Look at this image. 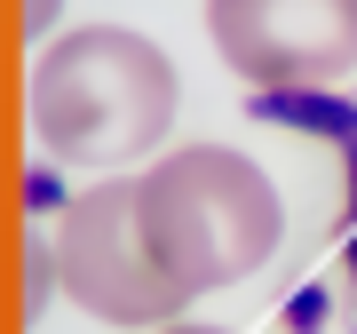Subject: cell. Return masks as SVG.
Returning a JSON list of instances; mask_svg holds the SVG:
<instances>
[{
  "instance_id": "cell-1",
  "label": "cell",
  "mask_w": 357,
  "mask_h": 334,
  "mask_svg": "<svg viewBox=\"0 0 357 334\" xmlns=\"http://www.w3.org/2000/svg\"><path fill=\"white\" fill-rule=\"evenodd\" d=\"M32 128L64 167L143 159L175 128V64L128 24H79L32 56Z\"/></svg>"
},
{
  "instance_id": "cell-2",
  "label": "cell",
  "mask_w": 357,
  "mask_h": 334,
  "mask_svg": "<svg viewBox=\"0 0 357 334\" xmlns=\"http://www.w3.org/2000/svg\"><path fill=\"white\" fill-rule=\"evenodd\" d=\"M135 199H143V231H151L159 263L191 286V303L215 295V286L255 279L286 239L278 183L246 152H230V143H183V152H167L159 167L135 175Z\"/></svg>"
},
{
  "instance_id": "cell-3",
  "label": "cell",
  "mask_w": 357,
  "mask_h": 334,
  "mask_svg": "<svg viewBox=\"0 0 357 334\" xmlns=\"http://www.w3.org/2000/svg\"><path fill=\"white\" fill-rule=\"evenodd\" d=\"M56 270H64V295L88 319H112V326H167L191 310V286L159 263L151 231H143L135 183H96V191H79L64 207Z\"/></svg>"
},
{
  "instance_id": "cell-4",
  "label": "cell",
  "mask_w": 357,
  "mask_h": 334,
  "mask_svg": "<svg viewBox=\"0 0 357 334\" xmlns=\"http://www.w3.org/2000/svg\"><path fill=\"white\" fill-rule=\"evenodd\" d=\"M206 32L255 88H318L357 64V0H206Z\"/></svg>"
},
{
  "instance_id": "cell-5",
  "label": "cell",
  "mask_w": 357,
  "mask_h": 334,
  "mask_svg": "<svg viewBox=\"0 0 357 334\" xmlns=\"http://www.w3.org/2000/svg\"><path fill=\"white\" fill-rule=\"evenodd\" d=\"M56 279H64V270H56V239L40 231V223H24V326L48 310V286Z\"/></svg>"
},
{
  "instance_id": "cell-6",
  "label": "cell",
  "mask_w": 357,
  "mask_h": 334,
  "mask_svg": "<svg viewBox=\"0 0 357 334\" xmlns=\"http://www.w3.org/2000/svg\"><path fill=\"white\" fill-rule=\"evenodd\" d=\"M56 16H64V0H24V40H48Z\"/></svg>"
},
{
  "instance_id": "cell-7",
  "label": "cell",
  "mask_w": 357,
  "mask_h": 334,
  "mask_svg": "<svg viewBox=\"0 0 357 334\" xmlns=\"http://www.w3.org/2000/svg\"><path fill=\"white\" fill-rule=\"evenodd\" d=\"M159 334H222V326H191V319H167Z\"/></svg>"
}]
</instances>
